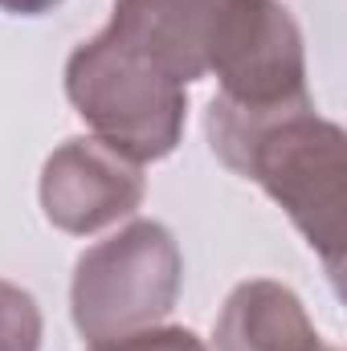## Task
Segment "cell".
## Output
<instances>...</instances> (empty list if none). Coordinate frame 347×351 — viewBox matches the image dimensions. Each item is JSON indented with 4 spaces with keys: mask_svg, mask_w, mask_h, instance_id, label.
<instances>
[{
    "mask_svg": "<svg viewBox=\"0 0 347 351\" xmlns=\"http://www.w3.org/2000/svg\"><path fill=\"white\" fill-rule=\"evenodd\" d=\"M66 98L94 139L135 164H156L180 147L188 119L184 86L106 29L70 53Z\"/></svg>",
    "mask_w": 347,
    "mask_h": 351,
    "instance_id": "7a4b0ae2",
    "label": "cell"
},
{
    "mask_svg": "<svg viewBox=\"0 0 347 351\" xmlns=\"http://www.w3.org/2000/svg\"><path fill=\"white\" fill-rule=\"evenodd\" d=\"M90 351H208L204 339L188 327H147L123 339H106V343H90Z\"/></svg>",
    "mask_w": 347,
    "mask_h": 351,
    "instance_id": "9c48e42d",
    "label": "cell"
},
{
    "mask_svg": "<svg viewBox=\"0 0 347 351\" xmlns=\"http://www.w3.org/2000/svg\"><path fill=\"white\" fill-rule=\"evenodd\" d=\"M217 0H115L106 33L180 86L208 78L204 49Z\"/></svg>",
    "mask_w": 347,
    "mask_h": 351,
    "instance_id": "8992f818",
    "label": "cell"
},
{
    "mask_svg": "<svg viewBox=\"0 0 347 351\" xmlns=\"http://www.w3.org/2000/svg\"><path fill=\"white\" fill-rule=\"evenodd\" d=\"M37 192H41L45 221L53 229L70 237H90L131 217L143 204L147 180H143V164L119 156L94 135H78L49 152Z\"/></svg>",
    "mask_w": 347,
    "mask_h": 351,
    "instance_id": "5b68a950",
    "label": "cell"
},
{
    "mask_svg": "<svg viewBox=\"0 0 347 351\" xmlns=\"http://www.w3.org/2000/svg\"><path fill=\"white\" fill-rule=\"evenodd\" d=\"M208 147L229 172L261 184L307 245L339 278L347 237V135L311 98L246 110L225 98L204 114Z\"/></svg>",
    "mask_w": 347,
    "mask_h": 351,
    "instance_id": "6da1fadb",
    "label": "cell"
},
{
    "mask_svg": "<svg viewBox=\"0 0 347 351\" xmlns=\"http://www.w3.org/2000/svg\"><path fill=\"white\" fill-rule=\"evenodd\" d=\"M184 282V258L160 221H131L90 245L74 265L70 315L86 343L123 339L160 327Z\"/></svg>",
    "mask_w": 347,
    "mask_h": 351,
    "instance_id": "3957f363",
    "label": "cell"
},
{
    "mask_svg": "<svg viewBox=\"0 0 347 351\" xmlns=\"http://www.w3.org/2000/svg\"><path fill=\"white\" fill-rule=\"evenodd\" d=\"M323 351H339V348H323Z\"/></svg>",
    "mask_w": 347,
    "mask_h": 351,
    "instance_id": "8fae6325",
    "label": "cell"
},
{
    "mask_svg": "<svg viewBox=\"0 0 347 351\" xmlns=\"http://www.w3.org/2000/svg\"><path fill=\"white\" fill-rule=\"evenodd\" d=\"M62 0H0V8L4 12H12V16H45V12H53Z\"/></svg>",
    "mask_w": 347,
    "mask_h": 351,
    "instance_id": "30bf717a",
    "label": "cell"
},
{
    "mask_svg": "<svg viewBox=\"0 0 347 351\" xmlns=\"http://www.w3.org/2000/svg\"><path fill=\"white\" fill-rule=\"evenodd\" d=\"M302 298L274 282V278H250L233 286L225 298L217 327H213V351H323Z\"/></svg>",
    "mask_w": 347,
    "mask_h": 351,
    "instance_id": "52a82bcc",
    "label": "cell"
},
{
    "mask_svg": "<svg viewBox=\"0 0 347 351\" xmlns=\"http://www.w3.org/2000/svg\"><path fill=\"white\" fill-rule=\"evenodd\" d=\"M41 335H45V319L37 298L0 278V351H41Z\"/></svg>",
    "mask_w": 347,
    "mask_h": 351,
    "instance_id": "ba28073f",
    "label": "cell"
},
{
    "mask_svg": "<svg viewBox=\"0 0 347 351\" xmlns=\"http://www.w3.org/2000/svg\"><path fill=\"white\" fill-rule=\"evenodd\" d=\"M204 70L221 82L217 98L246 110L311 98L302 29L282 0H217Z\"/></svg>",
    "mask_w": 347,
    "mask_h": 351,
    "instance_id": "277c9868",
    "label": "cell"
}]
</instances>
